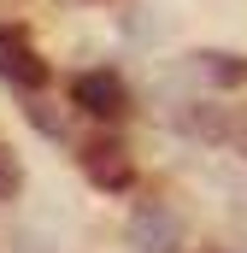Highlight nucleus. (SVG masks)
I'll use <instances>...</instances> for the list:
<instances>
[{"instance_id":"f03ea898","label":"nucleus","mask_w":247,"mask_h":253,"mask_svg":"<svg viewBox=\"0 0 247 253\" xmlns=\"http://www.w3.org/2000/svg\"><path fill=\"white\" fill-rule=\"evenodd\" d=\"M129 242L141 253H171V248H183V218L153 200V206H141V212L129 218Z\"/></svg>"},{"instance_id":"f257e3e1","label":"nucleus","mask_w":247,"mask_h":253,"mask_svg":"<svg viewBox=\"0 0 247 253\" xmlns=\"http://www.w3.org/2000/svg\"><path fill=\"white\" fill-rule=\"evenodd\" d=\"M71 100L88 112V118H124L129 112V88H124L118 71H82L71 83Z\"/></svg>"},{"instance_id":"20e7f679","label":"nucleus","mask_w":247,"mask_h":253,"mask_svg":"<svg viewBox=\"0 0 247 253\" xmlns=\"http://www.w3.org/2000/svg\"><path fill=\"white\" fill-rule=\"evenodd\" d=\"M200 71L212 77V83H247V59H236V53H200Z\"/></svg>"},{"instance_id":"39448f33","label":"nucleus","mask_w":247,"mask_h":253,"mask_svg":"<svg viewBox=\"0 0 247 253\" xmlns=\"http://www.w3.org/2000/svg\"><path fill=\"white\" fill-rule=\"evenodd\" d=\"M24 189V165L12 159V147H0V194H18Z\"/></svg>"},{"instance_id":"7ed1b4c3","label":"nucleus","mask_w":247,"mask_h":253,"mask_svg":"<svg viewBox=\"0 0 247 253\" xmlns=\"http://www.w3.org/2000/svg\"><path fill=\"white\" fill-rule=\"evenodd\" d=\"M0 77L18 88H47V65L36 59V47L18 30H0Z\"/></svg>"}]
</instances>
